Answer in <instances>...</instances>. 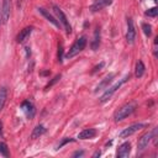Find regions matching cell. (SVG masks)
<instances>
[{
    "instance_id": "9a60e30c",
    "label": "cell",
    "mask_w": 158,
    "mask_h": 158,
    "mask_svg": "<svg viewBox=\"0 0 158 158\" xmlns=\"http://www.w3.org/2000/svg\"><path fill=\"white\" fill-rule=\"evenodd\" d=\"M96 130L95 128H85L83 130L79 135H78V138L79 139H89V138H94L96 136Z\"/></svg>"
},
{
    "instance_id": "d4e9b609",
    "label": "cell",
    "mask_w": 158,
    "mask_h": 158,
    "mask_svg": "<svg viewBox=\"0 0 158 158\" xmlns=\"http://www.w3.org/2000/svg\"><path fill=\"white\" fill-rule=\"evenodd\" d=\"M104 65H105V63H104V62H101V63H99L98 65H95V67L93 68V70H91V74H94V73L99 72V70H100V69H101V68H102Z\"/></svg>"
},
{
    "instance_id": "3957f363",
    "label": "cell",
    "mask_w": 158,
    "mask_h": 158,
    "mask_svg": "<svg viewBox=\"0 0 158 158\" xmlns=\"http://www.w3.org/2000/svg\"><path fill=\"white\" fill-rule=\"evenodd\" d=\"M127 79H130V74H128V75H126L125 78H122L120 81H117V83H116V84H114L112 86L106 88L105 93H104V94L101 95V98H100V101H101V102H105V101L110 100V99H111V96L117 91V89H120V86H121L123 83H126V81H127Z\"/></svg>"
},
{
    "instance_id": "4dcf8cb0",
    "label": "cell",
    "mask_w": 158,
    "mask_h": 158,
    "mask_svg": "<svg viewBox=\"0 0 158 158\" xmlns=\"http://www.w3.org/2000/svg\"><path fill=\"white\" fill-rule=\"evenodd\" d=\"M153 1H154V2H157V1H158V0H153Z\"/></svg>"
},
{
    "instance_id": "30bf717a",
    "label": "cell",
    "mask_w": 158,
    "mask_h": 158,
    "mask_svg": "<svg viewBox=\"0 0 158 158\" xmlns=\"http://www.w3.org/2000/svg\"><path fill=\"white\" fill-rule=\"evenodd\" d=\"M21 107H22V110H23L25 115H26L28 118H32V117L35 116L36 110H35V106H33V104H32L31 101L25 100V101L21 104Z\"/></svg>"
},
{
    "instance_id": "2e32d148",
    "label": "cell",
    "mask_w": 158,
    "mask_h": 158,
    "mask_svg": "<svg viewBox=\"0 0 158 158\" xmlns=\"http://www.w3.org/2000/svg\"><path fill=\"white\" fill-rule=\"evenodd\" d=\"M43 133H46V127L43 125H38L33 128V131L31 133V138H37V137L42 136Z\"/></svg>"
},
{
    "instance_id": "cb8c5ba5",
    "label": "cell",
    "mask_w": 158,
    "mask_h": 158,
    "mask_svg": "<svg viewBox=\"0 0 158 158\" xmlns=\"http://www.w3.org/2000/svg\"><path fill=\"white\" fill-rule=\"evenodd\" d=\"M59 79H60V75H56V77H54V78H53V79H52V80H51V81H49V83H48L47 85H46V89L51 88V86H52L53 84H56V83H57V81H58Z\"/></svg>"
},
{
    "instance_id": "44dd1931",
    "label": "cell",
    "mask_w": 158,
    "mask_h": 158,
    "mask_svg": "<svg viewBox=\"0 0 158 158\" xmlns=\"http://www.w3.org/2000/svg\"><path fill=\"white\" fill-rule=\"evenodd\" d=\"M0 154L4 157H9V151H7V146L4 142H0Z\"/></svg>"
},
{
    "instance_id": "8fae6325",
    "label": "cell",
    "mask_w": 158,
    "mask_h": 158,
    "mask_svg": "<svg viewBox=\"0 0 158 158\" xmlns=\"http://www.w3.org/2000/svg\"><path fill=\"white\" fill-rule=\"evenodd\" d=\"M112 1H114V0H95V2L90 6V10H91L93 12L100 11V10H102L104 7H106V6L111 5V4H112Z\"/></svg>"
},
{
    "instance_id": "5bb4252c",
    "label": "cell",
    "mask_w": 158,
    "mask_h": 158,
    "mask_svg": "<svg viewBox=\"0 0 158 158\" xmlns=\"http://www.w3.org/2000/svg\"><path fill=\"white\" fill-rule=\"evenodd\" d=\"M130 152H131V144H130V142H125L118 147L116 156L118 158H123V157H127L130 154Z\"/></svg>"
},
{
    "instance_id": "6da1fadb",
    "label": "cell",
    "mask_w": 158,
    "mask_h": 158,
    "mask_svg": "<svg viewBox=\"0 0 158 158\" xmlns=\"http://www.w3.org/2000/svg\"><path fill=\"white\" fill-rule=\"evenodd\" d=\"M136 106H137L136 101H130V102L125 104L123 106H121V107L115 112V115H114L115 121H121V120L126 118L127 116H130V115L135 111Z\"/></svg>"
},
{
    "instance_id": "277c9868",
    "label": "cell",
    "mask_w": 158,
    "mask_h": 158,
    "mask_svg": "<svg viewBox=\"0 0 158 158\" xmlns=\"http://www.w3.org/2000/svg\"><path fill=\"white\" fill-rule=\"evenodd\" d=\"M53 12H54V15L57 16L59 23L64 27L65 32H67V33H70V32H72V26L69 25V21L67 20V16L64 15V12H63L57 5H53Z\"/></svg>"
},
{
    "instance_id": "7402d4cb",
    "label": "cell",
    "mask_w": 158,
    "mask_h": 158,
    "mask_svg": "<svg viewBox=\"0 0 158 158\" xmlns=\"http://www.w3.org/2000/svg\"><path fill=\"white\" fill-rule=\"evenodd\" d=\"M146 16H149V17H156L157 14H158V9L157 7H152V9H148L146 12Z\"/></svg>"
},
{
    "instance_id": "ba28073f",
    "label": "cell",
    "mask_w": 158,
    "mask_h": 158,
    "mask_svg": "<svg viewBox=\"0 0 158 158\" xmlns=\"http://www.w3.org/2000/svg\"><path fill=\"white\" fill-rule=\"evenodd\" d=\"M10 11H11V0H4L2 7H1V22L2 23L7 22L10 17Z\"/></svg>"
},
{
    "instance_id": "7c38bea8",
    "label": "cell",
    "mask_w": 158,
    "mask_h": 158,
    "mask_svg": "<svg viewBox=\"0 0 158 158\" xmlns=\"http://www.w3.org/2000/svg\"><path fill=\"white\" fill-rule=\"evenodd\" d=\"M114 78H115V73H110L109 75H106V77L101 80V83H99V84H98V86L95 88V93H98V91H100V90L106 89V88L109 86V84L114 80Z\"/></svg>"
},
{
    "instance_id": "8992f818",
    "label": "cell",
    "mask_w": 158,
    "mask_h": 158,
    "mask_svg": "<svg viewBox=\"0 0 158 158\" xmlns=\"http://www.w3.org/2000/svg\"><path fill=\"white\" fill-rule=\"evenodd\" d=\"M152 138H153V132H146L144 135H142V136L139 137L138 142H137V151H138V152L144 151Z\"/></svg>"
},
{
    "instance_id": "f1b7e54d",
    "label": "cell",
    "mask_w": 158,
    "mask_h": 158,
    "mask_svg": "<svg viewBox=\"0 0 158 158\" xmlns=\"http://www.w3.org/2000/svg\"><path fill=\"white\" fill-rule=\"evenodd\" d=\"M1 131H2V123L0 122V135H1Z\"/></svg>"
},
{
    "instance_id": "83f0119b",
    "label": "cell",
    "mask_w": 158,
    "mask_h": 158,
    "mask_svg": "<svg viewBox=\"0 0 158 158\" xmlns=\"http://www.w3.org/2000/svg\"><path fill=\"white\" fill-rule=\"evenodd\" d=\"M98 156H100V152H99V151H98V152H95V153H94V156H93V157H98Z\"/></svg>"
},
{
    "instance_id": "7a4b0ae2",
    "label": "cell",
    "mask_w": 158,
    "mask_h": 158,
    "mask_svg": "<svg viewBox=\"0 0 158 158\" xmlns=\"http://www.w3.org/2000/svg\"><path fill=\"white\" fill-rule=\"evenodd\" d=\"M85 46H86V37H85V36L79 37V38L72 44V47L69 48V51H68V53L65 54V57H67V58H72V57L77 56L79 52H81V51L85 48Z\"/></svg>"
},
{
    "instance_id": "603a6c76",
    "label": "cell",
    "mask_w": 158,
    "mask_h": 158,
    "mask_svg": "<svg viewBox=\"0 0 158 158\" xmlns=\"http://www.w3.org/2000/svg\"><path fill=\"white\" fill-rule=\"evenodd\" d=\"M74 141H75L74 138H70V137L68 138V137H67V138H64V139H63V141H62V142H60V143L57 146V148H56V149H59V148H62V147H63L65 143H68V142H74Z\"/></svg>"
},
{
    "instance_id": "4316f807",
    "label": "cell",
    "mask_w": 158,
    "mask_h": 158,
    "mask_svg": "<svg viewBox=\"0 0 158 158\" xmlns=\"http://www.w3.org/2000/svg\"><path fill=\"white\" fill-rule=\"evenodd\" d=\"M83 153H84V152H75L73 156H74V157H77V156H83Z\"/></svg>"
},
{
    "instance_id": "d6986e66",
    "label": "cell",
    "mask_w": 158,
    "mask_h": 158,
    "mask_svg": "<svg viewBox=\"0 0 158 158\" xmlns=\"http://www.w3.org/2000/svg\"><path fill=\"white\" fill-rule=\"evenodd\" d=\"M99 44H100V30L96 28V31L94 33V40H93V43H91L93 49H96L99 47Z\"/></svg>"
},
{
    "instance_id": "ac0fdd59",
    "label": "cell",
    "mask_w": 158,
    "mask_h": 158,
    "mask_svg": "<svg viewBox=\"0 0 158 158\" xmlns=\"http://www.w3.org/2000/svg\"><path fill=\"white\" fill-rule=\"evenodd\" d=\"M6 99H7V89L5 86H2V88H0V111L4 107Z\"/></svg>"
},
{
    "instance_id": "5b68a950",
    "label": "cell",
    "mask_w": 158,
    "mask_h": 158,
    "mask_svg": "<svg viewBox=\"0 0 158 158\" xmlns=\"http://www.w3.org/2000/svg\"><path fill=\"white\" fill-rule=\"evenodd\" d=\"M144 127H146L144 123H133V125L128 126L127 128H125V130L120 133V137H121V138H127V137L132 136L133 133H136L137 131H139V130H142V128H144Z\"/></svg>"
},
{
    "instance_id": "e0dca14e",
    "label": "cell",
    "mask_w": 158,
    "mask_h": 158,
    "mask_svg": "<svg viewBox=\"0 0 158 158\" xmlns=\"http://www.w3.org/2000/svg\"><path fill=\"white\" fill-rule=\"evenodd\" d=\"M144 69H146V67H144L143 62H142V60H138V62H137V64H136L135 75H136L137 78H141V77H143V74H144Z\"/></svg>"
},
{
    "instance_id": "f546056e",
    "label": "cell",
    "mask_w": 158,
    "mask_h": 158,
    "mask_svg": "<svg viewBox=\"0 0 158 158\" xmlns=\"http://www.w3.org/2000/svg\"><path fill=\"white\" fill-rule=\"evenodd\" d=\"M0 23H1V11H0Z\"/></svg>"
},
{
    "instance_id": "4fadbf2b",
    "label": "cell",
    "mask_w": 158,
    "mask_h": 158,
    "mask_svg": "<svg viewBox=\"0 0 158 158\" xmlns=\"http://www.w3.org/2000/svg\"><path fill=\"white\" fill-rule=\"evenodd\" d=\"M32 30H33V27H32V26H27V27H25L23 30H21V31H20V33L17 35V37H16V41H17L19 43H23V42L30 37V35H31Z\"/></svg>"
},
{
    "instance_id": "484cf974",
    "label": "cell",
    "mask_w": 158,
    "mask_h": 158,
    "mask_svg": "<svg viewBox=\"0 0 158 158\" xmlns=\"http://www.w3.org/2000/svg\"><path fill=\"white\" fill-rule=\"evenodd\" d=\"M58 60L62 62V44L59 46V51H58Z\"/></svg>"
},
{
    "instance_id": "ffe728a7",
    "label": "cell",
    "mask_w": 158,
    "mask_h": 158,
    "mask_svg": "<svg viewBox=\"0 0 158 158\" xmlns=\"http://www.w3.org/2000/svg\"><path fill=\"white\" fill-rule=\"evenodd\" d=\"M142 30H143V32L147 37H149L152 35V27H151L149 23H142Z\"/></svg>"
},
{
    "instance_id": "9c48e42d",
    "label": "cell",
    "mask_w": 158,
    "mask_h": 158,
    "mask_svg": "<svg viewBox=\"0 0 158 158\" xmlns=\"http://www.w3.org/2000/svg\"><path fill=\"white\" fill-rule=\"evenodd\" d=\"M37 10H38V12H40V14H41V15H42V16H43V17H44V19H46L48 22L53 23V25H54L56 27H58V28L60 27L59 21H58V20H57V19H56V17H54L52 14H49V11H48V10H46V9H43V7H38Z\"/></svg>"
},
{
    "instance_id": "52a82bcc",
    "label": "cell",
    "mask_w": 158,
    "mask_h": 158,
    "mask_svg": "<svg viewBox=\"0 0 158 158\" xmlns=\"http://www.w3.org/2000/svg\"><path fill=\"white\" fill-rule=\"evenodd\" d=\"M135 38H136V30H135V26H133V21L131 17L127 19V32H126V41L127 43L132 44L135 42Z\"/></svg>"
}]
</instances>
